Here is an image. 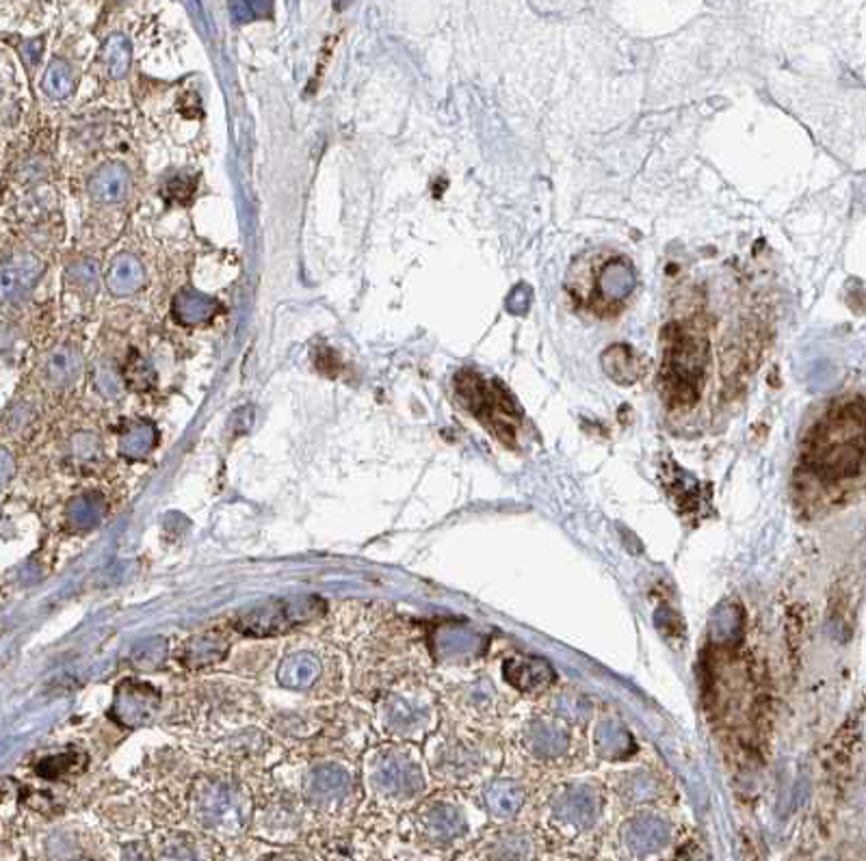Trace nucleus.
Listing matches in <instances>:
<instances>
[{
  "mask_svg": "<svg viewBox=\"0 0 866 861\" xmlns=\"http://www.w3.org/2000/svg\"><path fill=\"white\" fill-rule=\"evenodd\" d=\"M754 321L732 308L712 310L709 290L693 288L661 332L659 392L672 416L734 398L758 364Z\"/></svg>",
  "mask_w": 866,
  "mask_h": 861,
  "instance_id": "nucleus-1",
  "label": "nucleus"
},
{
  "mask_svg": "<svg viewBox=\"0 0 866 861\" xmlns=\"http://www.w3.org/2000/svg\"><path fill=\"white\" fill-rule=\"evenodd\" d=\"M866 457V398L832 400L805 431L799 462L824 481L858 474Z\"/></svg>",
  "mask_w": 866,
  "mask_h": 861,
  "instance_id": "nucleus-2",
  "label": "nucleus"
},
{
  "mask_svg": "<svg viewBox=\"0 0 866 861\" xmlns=\"http://www.w3.org/2000/svg\"><path fill=\"white\" fill-rule=\"evenodd\" d=\"M637 288V276L626 256L594 249L579 256L566 277L574 308L594 318H616L626 310Z\"/></svg>",
  "mask_w": 866,
  "mask_h": 861,
  "instance_id": "nucleus-3",
  "label": "nucleus"
},
{
  "mask_svg": "<svg viewBox=\"0 0 866 861\" xmlns=\"http://www.w3.org/2000/svg\"><path fill=\"white\" fill-rule=\"evenodd\" d=\"M323 611L325 604L315 595L284 597V600H273L268 604L251 608L249 613L239 617L237 628L249 636H273L312 622Z\"/></svg>",
  "mask_w": 866,
  "mask_h": 861,
  "instance_id": "nucleus-4",
  "label": "nucleus"
},
{
  "mask_svg": "<svg viewBox=\"0 0 866 861\" xmlns=\"http://www.w3.org/2000/svg\"><path fill=\"white\" fill-rule=\"evenodd\" d=\"M457 392L459 398L466 403V407L475 411V416H479L501 440L507 442L509 437L516 435L520 418L505 392H494L481 377L473 375V372H464V375L457 377Z\"/></svg>",
  "mask_w": 866,
  "mask_h": 861,
  "instance_id": "nucleus-5",
  "label": "nucleus"
},
{
  "mask_svg": "<svg viewBox=\"0 0 866 861\" xmlns=\"http://www.w3.org/2000/svg\"><path fill=\"white\" fill-rule=\"evenodd\" d=\"M158 707V693L150 684L124 682L115 695L113 715L126 727L146 725Z\"/></svg>",
  "mask_w": 866,
  "mask_h": 861,
  "instance_id": "nucleus-6",
  "label": "nucleus"
},
{
  "mask_svg": "<svg viewBox=\"0 0 866 861\" xmlns=\"http://www.w3.org/2000/svg\"><path fill=\"white\" fill-rule=\"evenodd\" d=\"M197 816L208 827L217 829H234L240 825V805L232 790L219 783H211L197 797Z\"/></svg>",
  "mask_w": 866,
  "mask_h": 861,
  "instance_id": "nucleus-7",
  "label": "nucleus"
},
{
  "mask_svg": "<svg viewBox=\"0 0 866 861\" xmlns=\"http://www.w3.org/2000/svg\"><path fill=\"white\" fill-rule=\"evenodd\" d=\"M42 276V265L33 256H14L5 262L3 267V299L5 301H22L29 297L33 286Z\"/></svg>",
  "mask_w": 866,
  "mask_h": 861,
  "instance_id": "nucleus-8",
  "label": "nucleus"
},
{
  "mask_svg": "<svg viewBox=\"0 0 866 861\" xmlns=\"http://www.w3.org/2000/svg\"><path fill=\"white\" fill-rule=\"evenodd\" d=\"M128 186H130L128 169L119 163H108V164H102V167L91 175L87 189H89V195L96 201H102V204H115V201L124 200L126 193H128Z\"/></svg>",
  "mask_w": 866,
  "mask_h": 861,
  "instance_id": "nucleus-9",
  "label": "nucleus"
},
{
  "mask_svg": "<svg viewBox=\"0 0 866 861\" xmlns=\"http://www.w3.org/2000/svg\"><path fill=\"white\" fill-rule=\"evenodd\" d=\"M144 284V267L133 254H119L113 257L107 271V286L118 297H126L139 290Z\"/></svg>",
  "mask_w": 866,
  "mask_h": 861,
  "instance_id": "nucleus-10",
  "label": "nucleus"
},
{
  "mask_svg": "<svg viewBox=\"0 0 866 861\" xmlns=\"http://www.w3.org/2000/svg\"><path fill=\"white\" fill-rule=\"evenodd\" d=\"M321 676V662L308 651L288 656L278 671V682L287 688H308Z\"/></svg>",
  "mask_w": 866,
  "mask_h": 861,
  "instance_id": "nucleus-11",
  "label": "nucleus"
},
{
  "mask_svg": "<svg viewBox=\"0 0 866 861\" xmlns=\"http://www.w3.org/2000/svg\"><path fill=\"white\" fill-rule=\"evenodd\" d=\"M172 310L183 325H202L217 314V301L197 290H183L174 297Z\"/></svg>",
  "mask_w": 866,
  "mask_h": 861,
  "instance_id": "nucleus-12",
  "label": "nucleus"
},
{
  "mask_svg": "<svg viewBox=\"0 0 866 861\" xmlns=\"http://www.w3.org/2000/svg\"><path fill=\"white\" fill-rule=\"evenodd\" d=\"M80 369H83V358L74 347L70 344H63V347H57L48 355L46 360V372L48 379L57 386H70L79 379Z\"/></svg>",
  "mask_w": 866,
  "mask_h": 861,
  "instance_id": "nucleus-13",
  "label": "nucleus"
},
{
  "mask_svg": "<svg viewBox=\"0 0 866 861\" xmlns=\"http://www.w3.org/2000/svg\"><path fill=\"white\" fill-rule=\"evenodd\" d=\"M414 781L416 772L397 758H383L375 769V783L383 792H409Z\"/></svg>",
  "mask_w": 866,
  "mask_h": 861,
  "instance_id": "nucleus-14",
  "label": "nucleus"
},
{
  "mask_svg": "<svg viewBox=\"0 0 866 861\" xmlns=\"http://www.w3.org/2000/svg\"><path fill=\"white\" fill-rule=\"evenodd\" d=\"M310 790L315 797L336 799L349 790V775L341 766L323 764L310 772Z\"/></svg>",
  "mask_w": 866,
  "mask_h": 861,
  "instance_id": "nucleus-15",
  "label": "nucleus"
},
{
  "mask_svg": "<svg viewBox=\"0 0 866 861\" xmlns=\"http://www.w3.org/2000/svg\"><path fill=\"white\" fill-rule=\"evenodd\" d=\"M602 364H605L607 375L613 377L617 383H633L641 375L639 360L635 358V351L628 349L626 344H617V347L608 349L602 355Z\"/></svg>",
  "mask_w": 866,
  "mask_h": 861,
  "instance_id": "nucleus-16",
  "label": "nucleus"
},
{
  "mask_svg": "<svg viewBox=\"0 0 866 861\" xmlns=\"http://www.w3.org/2000/svg\"><path fill=\"white\" fill-rule=\"evenodd\" d=\"M228 651V643L226 639H221L219 634H204L197 636V639L191 641L186 645L184 651V662L189 667H204V665H212V662H219Z\"/></svg>",
  "mask_w": 866,
  "mask_h": 861,
  "instance_id": "nucleus-17",
  "label": "nucleus"
},
{
  "mask_svg": "<svg viewBox=\"0 0 866 861\" xmlns=\"http://www.w3.org/2000/svg\"><path fill=\"white\" fill-rule=\"evenodd\" d=\"M156 442V429L150 422H139L133 429H128L119 440V453L128 459L146 457L147 453L155 448Z\"/></svg>",
  "mask_w": 866,
  "mask_h": 861,
  "instance_id": "nucleus-18",
  "label": "nucleus"
},
{
  "mask_svg": "<svg viewBox=\"0 0 866 861\" xmlns=\"http://www.w3.org/2000/svg\"><path fill=\"white\" fill-rule=\"evenodd\" d=\"M102 59H104V65H107L108 74H111L113 79H122V76H126V72H128L130 68L133 52H130V42L126 40L122 33H115V35H111L107 42H104Z\"/></svg>",
  "mask_w": 866,
  "mask_h": 861,
  "instance_id": "nucleus-19",
  "label": "nucleus"
},
{
  "mask_svg": "<svg viewBox=\"0 0 866 861\" xmlns=\"http://www.w3.org/2000/svg\"><path fill=\"white\" fill-rule=\"evenodd\" d=\"M42 85H43V91H46L51 98H57V100L68 98L74 87V79H72V72H70L68 63L54 59V61L48 65L46 74H43Z\"/></svg>",
  "mask_w": 866,
  "mask_h": 861,
  "instance_id": "nucleus-20",
  "label": "nucleus"
},
{
  "mask_svg": "<svg viewBox=\"0 0 866 861\" xmlns=\"http://www.w3.org/2000/svg\"><path fill=\"white\" fill-rule=\"evenodd\" d=\"M102 511L104 507L100 498L93 496V493H87V496L76 498V501L70 504L68 515H70V522H72L74 526H79V529H89V526L100 522Z\"/></svg>",
  "mask_w": 866,
  "mask_h": 861,
  "instance_id": "nucleus-21",
  "label": "nucleus"
},
{
  "mask_svg": "<svg viewBox=\"0 0 866 861\" xmlns=\"http://www.w3.org/2000/svg\"><path fill=\"white\" fill-rule=\"evenodd\" d=\"M68 276L72 282L80 284V288L96 290L98 279H100V267L91 257H83V260H76L68 267Z\"/></svg>",
  "mask_w": 866,
  "mask_h": 861,
  "instance_id": "nucleus-22",
  "label": "nucleus"
},
{
  "mask_svg": "<svg viewBox=\"0 0 866 861\" xmlns=\"http://www.w3.org/2000/svg\"><path fill=\"white\" fill-rule=\"evenodd\" d=\"M124 375H126V381H128L133 388H136V390H147V388L155 386L156 381V375L155 370H152V366L147 364L146 360L136 358V355L128 361V364H126Z\"/></svg>",
  "mask_w": 866,
  "mask_h": 861,
  "instance_id": "nucleus-23",
  "label": "nucleus"
},
{
  "mask_svg": "<svg viewBox=\"0 0 866 861\" xmlns=\"http://www.w3.org/2000/svg\"><path fill=\"white\" fill-rule=\"evenodd\" d=\"M93 379H96L98 390H100L104 397H108V398H118L119 397V390H122V381H119L118 372L113 370L111 364H107V361H100V364L96 366V372H93Z\"/></svg>",
  "mask_w": 866,
  "mask_h": 861,
  "instance_id": "nucleus-24",
  "label": "nucleus"
},
{
  "mask_svg": "<svg viewBox=\"0 0 866 861\" xmlns=\"http://www.w3.org/2000/svg\"><path fill=\"white\" fill-rule=\"evenodd\" d=\"M165 651H167L165 641H161V639L146 641L144 645H139V647H136V650H135L133 660H135L139 667H156L158 662H161L163 658H165Z\"/></svg>",
  "mask_w": 866,
  "mask_h": 861,
  "instance_id": "nucleus-25",
  "label": "nucleus"
},
{
  "mask_svg": "<svg viewBox=\"0 0 866 861\" xmlns=\"http://www.w3.org/2000/svg\"><path fill=\"white\" fill-rule=\"evenodd\" d=\"M72 764H74V755L63 753V755H57V758L43 760L42 764L37 766V772H40L42 777H46V780H54V777L63 775V772L72 769Z\"/></svg>",
  "mask_w": 866,
  "mask_h": 861,
  "instance_id": "nucleus-26",
  "label": "nucleus"
},
{
  "mask_svg": "<svg viewBox=\"0 0 866 861\" xmlns=\"http://www.w3.org/2000/svg\"><path fill=\"white\" fill-rule=\"evenodd\" d=\"M230 7H232L234 18L248 22V20L259 18V15L262 14V9H265V11L271 9V5H268V3H232Z\"/></svg>",
  "mask_w": 866,
  "mask_h": 861,
  "instance_id": "nucleus-27",
  "label": "nucleus"
},
{
  "mask_svg": "<svg viewBox=\"0 0 866 861\" xmlns=\"http://www.w3.org/2000/svg\"><path fill=\"white\" fill-rule=\"evenodd\" d=\"M40 54H42V40L37 42L31 40L22 46V57H24V61L29 65H35L37 61H40Z\"/></svg>",
  "mask_w": 866,
  "mask_h": 861,
  "instance_id": "nucleus-28",
  "label": "nucleus"
},
{
  "mask_svg": "<svg viewBox=\"0 0 866 861\" xmlns=\"http://www.w3.org/2000/svg\"><path fill=\"white\" fill-rule=\"evenodd\" d=\"M158 861H197L186 848H169L158 857Z\"/></svg>",
  "mask_w": 866,
  "mask_h": 861,
  "instance_id": "nucleus-29",
  "label": "nucleus"
},
{
  "mask_svg": "<svg viewBox=\"0 0 866 861\" xmlns=\"http://www.w3.org/2000/svg\"><path fill=\"white\" fill-rule=\"evenodd\" d=\"M9 474H11V457H9V453H3V479H5V482L9 481Z\"/></svg>",
  "mask_w": 866,
  "mask_h": 861,
  "instance_id": "nucleus-30",
  "label": "nucleus"
}]
</instances>
